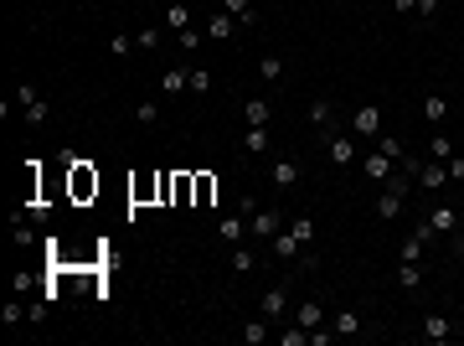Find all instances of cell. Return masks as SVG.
I'll use <instances>...</instances> for the list:
<instances>
[{
    "instance_id": "26",
    "label": "cell",
    "mask_w": 464,
    "mask_h": 346,
    "mask_svg": "<svg viewBox=\"0 0 464 346\" xmlns=\"http://www.w3.org/2000/svg\"><path fill=\"white\" fill-rule=\"evenodd\" d=\"M258 78H263V83H279V78H284V57H279V52L258 57Z\"/></svg>"
},
{
    "instance_id": "5",
    "label": "cell",
    "mask_w": 464,
    "mask_h": 346,
    "mask_svg": "<svg viewBox=\"0 0 464 346\" xmlns=\"http://www.w3.org/2000/svg\"><path fill=\"white\" fill-rule=\"evenodd\" d=\"M289 290H294V285H274V290H263L258 315H263V320H279L284 310H289Z\"/></svg>"
},
{
    "instance_id": "27",
    "label": "cell",
    "mask_w": 464,
    "mask_h": 346,
    "mask_svg": "<svg viewBox=\"0 0 464 346\" xmlns=\"http://www.w3.org/2000/svg\"><path fill=\"white\" fill-rule=\"evenodd\" d=\"M330 119H336L330 98H315V103H309V124H315V129H330Z\"/></svg>"
},
{
    "instance_id": "40",
    "label": "cell",
    "mask_w": 464,
    "mask_h": 346,
    "mask_svg": "<svg viewBox=\"0 0 464 346\" xmlns=\"http://www.w3.org/2000/svg\"><path fill=\"white\" fill-rule=\"evenodd\" d=\"M217 6H222L227 16H237V21H242V16H248V11H253V0H217Z\"/></svg>"
},
{
    "instance_id": "29",
    "label": "cell",
    "mask_w": 464,
    "mask_h": 346,
    "mask_svg": "<svg viewBox=\"0 0 464 346\" xmlns=\"http://www.w3.org/2000/svg\"><path fill=\"white\" fill-rule=\"evenodd\" d=\"M397 285H403V290H418V285H423V269L403 258V264H397Z\"/></svg>"
},
{
    "instance_id": "37",
    "label": "cell",
    "mask_w": 464,
    "mask_h": 346,
    "mask_svg": "<svg viewBox=\"0 0 464 346\" xmlns=\"http://www.w3.org/2000/svg\"><path fill=\"white\" fill-rule=\"evenodd\" d=\"M135 119H140V124H160V103H155V98H145L140 109H135Z\"/></svg>"
},
{
    "instance_id": "41",
    "label": "cell",
    "mask_w": 464,
    "mask_h": 346,
    "mask_svg": "<svg viewBox=\"0 0 464 346\" xmlns=\"http://www.w3.org/2000/svg\"><path fill=\"white\" fill-rule=\"evenodd\" d=\"M129 47H135V36H124V31L108 36V52H114V57H129Z\"/></svg>"
},
{
    "instance_id": "6",
    "label": "cell",
    "mask_w": 464,
    "mask_h": 346,
    "mask_svg": "<svg viewBox=\"0 0 464 346\" xmlns=\"http://www.w3.org/2000/svg\"><path fill=\"white\" fill-rule=\"evenodd\" d=\"M397 171V161H387L382 150H371V156H361V176L366 181H377V186H387V176Z\"/></svg>"
},
{
    "instance_id": "33",
    "label": "cell",
    "mask_w": 464,
    "mask_h": 346,
    "mask_svg": "<svg viewBox=\"0 0 464 346\" xmlns=\"http://www.w3.org/2000/svg\"><path fill=\"white\" fill-rule=\"evenodd\" d=\"M160 41H165V31H160V26H145V31L135 36V47H145V52H155V47H160Z\"/></svg>"
},
{
    "instance_id": "13",
    "label": "cell",
    "mask_w": 464,
    "mask_h": 346,
    "mask_svg": "<svg viewBox=\"0 0 464 346\" xmlns=\"http://www.w3.org/2000/svg\"><path fill=\"white\" fill-rule=\"evenodd\" d=\"M428 223H433V233H454V228H459V207H454V202H438V207L428 212Z\"/></svg>"
},
{
    "instance_id": "18",
    "label": "cell",
    "mask_w": 464,
    "mask_h": 346,
    "mask_svg": "<svg viewBox=\"0 0 464 346\" xmlns=\"http://www.w3.org/2000/svg\"><path fill=\"white\" fill-rule=\"evenodd\" d=\"M294 320H299L304 331H315L320 320H325V305H320V300H299V310H294Z\"/></svg>"
},
{
    "instance_id": "2",
    "label": "cell",
    "mask_w": 464,
    "mask_h": 346,
    "mask_svg": "<svg viewBox=\"0 0 464 346\" xmlns=\"http://www.w3.org/2000/svg\"><path fill=\"white\" fill-rule=\"evenodd\" d=\"M279 228H284V218H279L274 207H253L248 212V238H253V243H269Z\"/></svg>"
},
{
    "instance_id": "15",
    "label": "cell",
    "mask_w": 464,
    "mask_h": 346,
    "mask_svg": "<svg viewBox=\"0 0 464 346\" xmlns=\"http://www.w3.org/2000/svg\"><path fill=\"white\" fill-rule=\"evenodd\" d=\"M449 336H454L449 315H423V341H449Z\"/></svg>"
},
{
    "instance_id": "23",
    "label": "cell",
    "mask_w": 464,
    "mask_h": 346,
    "mask_svg": "<svg viewBox=\"0 0 464 346\" xmlns=\"http://www.w3.org/2000/svg\"><path fill=\"white\" fill-rule=\"evenodd\" d=\"M397 212H403V197H397L392 186H382V197H377V218H382V223H392Z\"/></svg>"
},
{
    "instance_id": "11",
    "label": "cell",
    "mask_w": 464,
    "mask_h": 346,
    "mask_svg": "<svg viewBox=\"0 0 464 346\" xmlns=\"http://www.w3.org/2000/svg\"><path fill=\"white\" fill-rule=\"evenodd\" d=\"M160 93H165V98L191 93V73H186V68H165V73H160Z\"/></svg>"
},
{
    "instance_id": "1",
    "label": "cell",
    "mask_w": 464,
    "mask_h": 346,
    "mask_svg": "<svg viewBox=\"0 0 464 346\" xmlns=\"http://www.w3.org/2000/svg\"><path fill=\"white\" fill-rule=\"evenodd\" d=\"M68 191H73V202H88V197H98V171L88 166V161H78V166L68 171Z\"/></svg>"
},
{
    "instance_id": "10",
    "label": "cell",
    "mask_w": 464,
    "mask_h": 346,
    "mask_svg": "<svg viewBox=\"0 0 464 346\" xmlns=\"http://www.w3.org/2000/svg\"><path fill=\"white\" fill-rule=\"evenodd\" d=\"M269 176H274V191H294L304 171H299V161H274V171H269Z\"/></svg>"
},
{
    "instance_id": "44",
    "label": "cell",
    "mask_w": 464,
    "mask_h": 346,
    "mask_svg": "<svg viewBox=\"0 0 464 346\" xmlns=\"http://www.w3.org/2000/svg\"><path fill=\"white\" fill-rule=\"evenodd\" d=\"M387 6H392L397 16H413V11H418V0H387Z\"/></svg>"
},
{
    "instance_id": "17",
    "label": "cell",
    "mask_w": 464,
    "mask_h": 346,
    "mask_svg": "<svg viewBox=\"0 0 464 346\" xmlns=\"http://www.w3.org/2000/svg\"><path fill=\"white\" fill-rule=\"evenodd\" d=\"M129 197H135V202H160V176H140V181H129Z\"/></svg>"
},
{
    "instance_id": "39",
    "label": "cell",
    "mask_w": 464,
    "mask_h": 346,
    "mask_svg": "<svg viewBox=\"0 0 464 346\" xmlns=\"http://www.w3.org/2000/svg\"><path fill=\"white\" fill-rule=\"evenodd\" d=\"M191 93H212V73L207 68H191Z\"/></svg>"
},
{
    "instance_id": "24",
    "label": "cell",
    "mask_w": 464,
    "mask_h": 346,
    "mask_svg": "<svg viewBox=\"0 0 464 346\" xmlns=\"http://www.w3.org/2000/svg\"><path fill=\"white\" fill-rule=\"evenodd\" d=\"M191 26V11L181 6V0H170V6H165V31H186Z\"/></svg>"
},
{
    "instance_id": "12",
    "label": "cell",
    "mask_w": 464,
    "mask_h": 346,
    "mask_svg": "<svg viewBox=\"0 0 464 346\" xmlns=\"http://www.w3.org/2000/svg\"><path fill=\"white\" fill-rule=\"evenodd\" d=\"M418 186H423V191H444V186H449V166H444V161L418 166Z\"/></svg>"
},
{
    "instance_id": "7",
    "label": "cell",
    "mask_w": 464,
    "mask_h": 346,
    "mask_svg": "<svg viewBox=\"0 0 464 346\" xmlns=\"http://www.w3.org/2000/svg\"><path fill=\"white\" fill-rule=\"evenodd\" d=\"M269 248H274V258H284V264H294V258H299V248H304V243H299V238L289 233V223H284V228H279V233L269 238Z\"/></svg>"
},
{
    "instance_id": "21",
    "label": "cell",
    "mask_w": 464,
    "mask_h": 346,
    "mask_svg": "<svg viewBox=\"0 0 464 346\" xmlns=\"http://www.w3.org/2000/svg\"><path fill=\"white\" fill-rule=\"evenodd\" d=\"M423 119H428V124H444V119H449V98H444V93H428V98H423Z\"/></svg>"
},
{
    "instance_id": "42",
    "label": "cell",
    "mask_w": 464,
    "mask_h": 346,
    "mask_svg": "<svg viewBox=\"0 0 464 346\" xmlns=\"http://www.w3.org/2000/svg\"><path fill=\"white\" fill-rule=\"evenodd\" d=\"M279 341H284V346H304V341H309V331H304V326H299V320H294V331H284Z\"/></svg>"
},
{
    "instance_id": "20",
    "label": "cell",
    "mask_w": 464,
    "mask_h": 346,
    "mask_svg": "<svg viewBox=\"0 0 464 346\" xmlns=\"http://www.w3.org/2000/svg\"><path fill=\"white\" fill-rule=\"evenodd\" d=\"M217 202V176L212 171H196V207H212Z\"/></svg>"
},
{
    "instance_id": "8",
    "label": "cell",
    "mask_w": 464,
    "mask_h": 346,
    "mask_svg": "<svg viewBox=\"0 0 464 346\" xmlns=\"http://www.w3.org/2000/svg\"><path fill=\"white\" fill-rule=\"evenodd\" d=\"M217 238H222L227 248H232V243H242V238H248V212H227V218L217 223Z\"/></svg>"
},
{
    "instance_id": "31",
    "label": "cell",
    "mask_w": 464,
    "mask_h": 346,
    "mask_svg": "<svg viewBox=\"0 0 464 346\" xmlns=\"http://www.w3.org/2000/svg\"><path fill=\"white\" fill-rule=\"evenodd\" d=\"M356 331H361V315L356 310H341L336 315V336H356Z\"/></svg>"
},
{
    "instance_id": "28",
    "label": "cell",
    "mask_w": 464,
    "mask_h": 346,
    "mask_svg": "<svg viewBox=\"0 0 464 346\" xmlns=\"http://www.w3.org/2000/svg\"><path fill=\"white\" fill-rule=\"evenodd\" d=\"M253 269H258V253H253V248H237V243H232V274H253Z\"/></svg>"
},
{
    "instance_id": "19",
    "label": "cell",
    "mask_w": 464,
    "mask_h": 346,
    "mask_svg": "<svg viewBox=\"0 0 464 346\" xmlns=\"http://www.w3.org/2000/svg\"><path fill=\"white\" fill-rule=\"evenodd\" d=\"M423 248H428V238H423V233H408L403 243H397V258H408V264H418V258H423Z\"/></svg>"
},
{
    "instance_id": "36",
    "label": "cell",
    "mask_w": 464,
    "mask_h": 346,
    "mask_svg": "<svg viewBox=\"0 0 464 346\" xmlns=\"http://www.w3.org/2000/svg\"><path fill=\"white\" fill-rule=\"evenodd\" d=\"M11 238H16V248H36V228H31V223H16Z\"/></svg>"
},
{
    "instance_id": "35",
    "label": "cell",
    "mask_w": 464,
    "mask_h": 346,
    "mask_svg": "<svg viewBox=\"0 0 464 346\" xmlns=\"http://www.w3.org/2000/svg\"><path fill=\"white\" fill-rule=\"evenodd\" d=\"M428 156H433V161H449V156H454V140H449V135H433Z\"/></svg>"
},
{
    "instance_id": "32",
    "label": "cell",
    "mask_w": 464,
    "mask_h": 346,
    "mask_svg": "<svg viewBox=\"0 0 464 346\" xmlns=\"http://www.w3.org/2000/svg\"><path fill=\"white\" fill-rule=\"evenodd\" d=\"M0 320H6V326H21V320H31V310H26V305H16V300H6V310H0Z\"/></svg>"
},
{
    "instance_id": "22",
    "label": "cell",
    "mask_w": 464,
    "mask_h": 346,
    "mask_svg": "<svg viewBox=\"0 0 464 346\" xmlns=\"http://www.w3.org/2000/svg\"><path fill=\"white\" fill-rule=\"evenodd\" d=\"M289 233H294L299 243L309 248V243H315V233H320V228H315V218H309V212H299V218H289Z\"/></svg>"
},
{
    "instance_id": "16",
    "label": "cell",
    "mask_w": 464,
    "mask_h": 346,
    "mask_svg": "<svg viewBox=\"0 0 464 346\" xmlns=\"http://www.w3.org/2000/svg\"><path fill=\"white\" fill-rule=\"evenodd\" d=\"M269 145H274L269 140V124H253L248 135H242V150H248V156H269Z\"/></svg>"
},
{
    "instance_id": "43",
    "label": "cell",
    "mask_w": 464,
    "mask_h": 346,
    "mask_svg": "<svg viewBox=\"0 0 464 346\" xmlns=\"http://www.w3.org/2000/svg\"><path fill=\"white\" fill-rule=\"evenodd\" d=\"M444 166H449V181H459V186H464V156H449Z\"/></svg>"
},
{
    "instance_id": "4",
    "label": "cell",
    "mask_w": 464,
    "mask_h": 346,
    "mask_svg": "<svg viewBox=\"0 0 464 346\" xmlns=\"http://www.w3.org/2000/svg\"><path fill=\"white\" fill-rule=\"evenodd\" d=\"M351 135H361V140L382 135V109H377V103H361V109L351 114Z\"/></svg>"
},
{
    "instance_id": "45",
    "label": "cell",
    "mask_w": 464,
    "mask_h": 346,
    "mask_svg": "<svg viewBox=\"0 0 464 346\" xmlns=\"http://www.w3.org/2000/svg\"><path fill=\"white\" fill-rule=\"evenodd\" d=\"M438 6H444V0H418V16H423V21H428V16H433Z\"/></svg>"
},
{
    "instance_id": "9",
    "label": "cell",
    "mask_w": 464,
    "mask_h": 346,
    "mask_svg": "<svg viewBox=\"0 0 464 346\" xmlns=\"http://www.w3.org/2000/svg\"><path fill=\"white\" fill-rule=\"evenodd\" d=\"M325 156L336 161V166H356V140H351V135H330L325 140Z\"/></svg>"
},
{
    "instance_id": "14",
    "label": "cell",
    "mask_w": 464,
    "mask_h": 346,
    "mask_svg": "<svg viewBox=\"0 0 464 346\" xmlns=\"http://www.w3.org/2000/svg\"><path fill=\"white\" fill-rule=\"evenodd\" d=\"M237 31V16H227V11H212V21H207V36L212 41H227Z\"/></svg>"
},
{
    "instance_id": "25",
    "label": "cell",
    "mask_w": 464,
    "mask_h": 346,
    "mask_svg": "<svg viewBox=\"0 0 464 346\" xmlns=\"http://www.w3.org/2000/svg\"><path fill=\"white\" fill-rule=\"evenodd\" d=\"M242 119H248V124H269V119H274L269 98H248V103H242Z\"/></svg>"
},
{
    "instance_id": "34",
    "label": "cell",
    "mask_w": 464,
    "mask_h": 346,
    "mask_svg": "<svg viewBox=\"0 0 464 346\" xmlns=\"http://www.w3.org/2000/svg\"><path fill=\"white\" fill-rule=\"evenodd\" d=\"M377 150H382L387 161H403V156H408V145L397 140V135H382V145H377Z\"/></svg>"
},
{
    "instance_id": "38",
    "label": "cell",
    "mask_w": 464,
    "mask_h": 346,
    "mask_svg": "<svg viewBox=\"0 0 464 346\" xmlns=\"http://www.w3.org/2000/svg\"><path fill=\"white\" fill-rule=\"evenodd\" d=\"M175 47H186V52H196V47H202V31H196V26H186V31H175Z\"/></svg>"
},
{
    "instance_id": "3",
    "label": "cell",
    "mask_w": 464,
    "mask_h": 346,
    "mask_svg": "<svg viewBox=\"0 0 464 346\" xmlns=\"http://www.w3.org/2000/svg\"><path fill=\"white\" fill-rule=\"evenodd\" d=\"M16 98H21V109H26V124H41L52 114V103L36 93V83H16Z\"/></svg>"
},
{
    "instance_id": "30",
    "label": "cell",
    "mask_w": 464,
    "mask_h": 346,
    "mask_svg": "<svg viewBox=\"0 0 464 346\" xmlns=\"http://www.w3.org/2000/svg\"><path fill=\"white\" fill-rule=\"evenodd\" d=\"M242 341H248V346H263V341H269V320H248V326H242Z\"/></svg>"
}]
</instances>
